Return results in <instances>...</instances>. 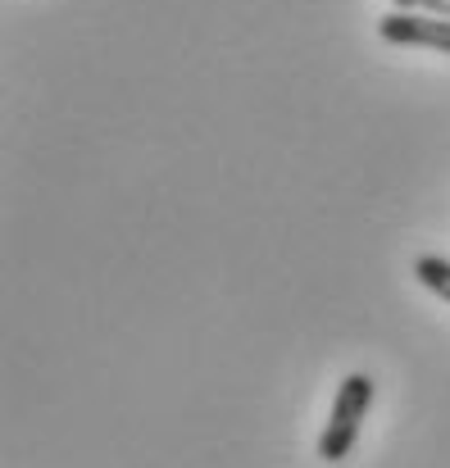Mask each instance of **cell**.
<instances>
[{
  "mask_svg": "<svg viewBox=\"0 0 450 468\" xmlns=\"http://www.w3.org/2000/svg\"><path fill=\"white\" fill-rule=\"evenodd\" d=\"M373 396H378V382H373L369 373L341 378V387H337V396H332V414H327V423H323V432H318V460H323V464H341V460L355 451L359 428H364V419H369V410H373Z\"/></svg>",
  "mask_w": 450,
  "mask_h": 468,
  "instance_id": "1",
  "label": "cell"
},
{
  "mask_svg": "<svg viewBox=\"0 0 450 468\" xmlns=\"http://www.w3.org/2000/svg\"><path fill=\"white\" fill-rule=\"evenodd\" d=\"M378 37L391 46H423L450 55V18L442 14H423V9H391L378 18Z\"/></svg>",
  "mask_w": 450,
  "mask_h": 468,
  "instance_id": "2",
  "label": "cell"
},
{
  "mask_svg": "<svg viewBox=\"0 0 450 468\" xmlns=\"http://www.w3.org/2000/svg\"><path fill=\"white\" fill-rule=\"evenodd\" d=\"M414 278H419L437 301L450 305V260H442V255H419V260H414Z\"/></svg>",
  "mask_w": 450,
  "mask_h": 468,
  "instance_id": "3",
  "label": "cell"
},
{
  "mask_svg": "<svg viewBox=\"0 0 450 468\" xmlns=\"http://www.w3.org/2000/svg\"><path fill=\"white\" fill-rule=\"evenodd\" d=\"M419 9H423V14H442V18H450V0H419Z\"/></svg>",
  "mask_w": 450,
  "mask_h": 468,
  "instance_id": "4",
  "label": "cell"
},
{
  "mask_svg": "<svg viewBox=\"0 0 450 468\" xmlns=\"http://www.w3.org/2000/svg\"><path fill=\"white\" fill-rule=\"evenodd\" d=\"M396 9H419V0H396Z\"/></svg>",
  "mask_w": 450,
  "mask_h": 468,
  "instance_id": "5",
  "label": "cell"
}]
</instances>
